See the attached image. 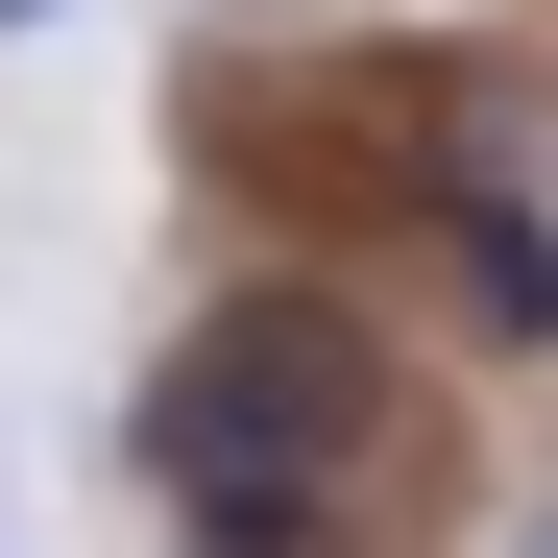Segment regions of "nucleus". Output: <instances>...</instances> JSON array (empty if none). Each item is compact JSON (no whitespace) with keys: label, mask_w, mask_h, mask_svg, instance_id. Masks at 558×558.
<instances>
[{"label":"nucleus","mask_w":558,"mask_h":558,"mask_svg":"<svg viewBox=\"0 0 558 558\" xmlns=\"http://www.w3.org/2000/svg\"><path fill=\"white\" fill-rule=\"evenodd\" d=\"M122 510L170 558H486V364L389 267H195L122 364Z\"/></svg>","instance_id":"f257e3e1"},{"label":"nucleus","mask_w":558,"mask_h":558,"mask_svg":"<svg viewBox=\"0 0 558 558\" xmlns=\"http://www.w3.org/2000/svg\"><path fill=\"white\" fill-rule=\"evenodd\" d=\"M510 170H558V49L510 25H219L170 73V195L219 267H389Z\"/></svg>","instance_id":"f03ea898"},{"label":"nucleus","mask_w":558,"mask_h":558,"mask_svg":"<svg viewBox=\"0 0 558 558\" xmlns=\"http://www.w3.org/2000/svg\"><path fill=\"white\" fill-rule=\"evenodd\" d=\"M389 292L461 340V364H558V170H510V195H437L389 243Z\"/></svg>","instance_id":"7ed1b4c3"},{"label":"nucleus","mask_w":558,"mask_h":558,"mask_svg":"<svg viewBox=\"0 0 558 558\" xmlns=\"http://www.w3.org/2000/svg\"><path fill=\"white\" fill-rule=\"evenodd\" d=\"M486 558H558V486H534V510H510V534H486Z\"/></svg>","instance_id":"20e7f679"},{"label":"nucleus","mask_w":558,"mask_h":558,"mask_svg":"<svg viewBox=\"0 0 558 558\" xmlns=\"http://www.w3.org/2000/svg\"><path fill=\"white\" fill-rule=\"evenodd\" d=\"M49 25H73V0H0V49H49Z\"/></svg>","instance_id":"39448f33"}]
</instances>
